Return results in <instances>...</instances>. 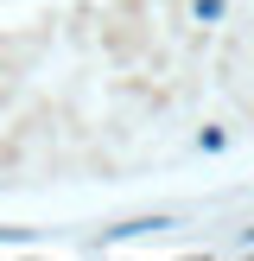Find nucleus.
<instances>
[{
    "label": "nucleus",
    "mask_w": 254,
    "mask_h": 261,
    "mask_svg": "<svg viewBox=\"0 0 254 261\" xmlns=\"http://www.w3.org/2000/svg\"><path fill=\"white\" fill-rule=\"evenodd\" d=\"M223 7H229V0H190V19H197V25H216Z\"/></svg>",
    "instance_id": "nucleus-2"
},
{
    "label": "nucleus",
    "mask_w": 254,
    "mask_h": 261,
    "mask_svg": "<svg viewBox=\"0 0 254 261\" xmlns=\"http://www.w3.org/2000/svg\"><path fill=\"white\" fill-rule=\"evenodd\" d=\"M152 229H172V217H134V223L108 229V236H102V242H134V236H152Z\"/></svg>",
    "instance_id": "nucleus-1"
}]
</instances>
